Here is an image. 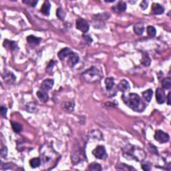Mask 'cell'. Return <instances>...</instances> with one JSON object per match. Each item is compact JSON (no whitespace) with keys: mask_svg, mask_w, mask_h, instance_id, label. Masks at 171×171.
Returning <instances> with one entry per match:
<instances>
[{"mask_svg":"<svg viewBox=\"0 0 171 171\" xmlns=\"http://www.w3.org/2000/svg\"><path fill=\"white\" fill-rule=\"evenodd\" d=\"M122 99L127 106L135 112H142L146 108L145 102L136 93H129L128 95L123 94Z\"/></svg>","mask_w":171,"mask_h":171,"instance_id":"1","label":"cell"},{"mask_svg":"<svg viewBox=\"0 0 171 171\" xmlns=\"http://www.w3.org/2000/svg\"><path fill=\"white\" fill-rule=\"evenodd\" d=\"M123 155L126 159L134 160L140 162L145 160L146 156V152L141 148L130 144L127 145L123 149Z\"/></svg>","mask_w":171,"mask_h":171,"instance_id":"2","label":"cell"},{"mask_svg":"<svg viewBox=\"0 0 171 171\" xmlns=\"http://www.w3.org/2000/svg\"><path fill=\"white\" fill-rule=\"evenodd\" d=\"M82 77L86 82L90 84H94L100 81L103 77L102 73L96 66H92L89 69L86 70L81 74Z\"/></svg>","mask_w":171,"mask_h":171,"instance_id":"3","label":"cell"},{"mask_svg":"<svg viewBox=\"0 0 171 171\" xmlns=\"http://www.w3.org/2000/svg\"><path fill=\"white\" fill-rule=\"evenodd\" d=\"M92 155L96 158H98V159L100 160L106 159L107 157L106 148L102 145L98 146L96 148H94V150L92 151Z\"/></svg>","mask_w":171,"mask_h":171,"instance_id":"4","label":"cell"},{"mask_svg":"<svg viewBox=\"0 0 171 171\" xmlns=\"http://www.w3.org/2000/svg\"><path fill=\"white\" fill-rule=\"evenodd\" d=\"M76 26V28L78 30L81 31L84 33H87L90 29V25L88 22L82 18H78L77 19Z\"/></svg>","mask_w":171,"mask_h":171,"instance_id":"5","label":"cell"},{"mask_svg":"<svg viewBox=\"0 0 171 171\" xmlns=\"http://www.w3.org/2000/svg\"><path fill=\"white\" fill-rule=\"evenodd\" d=\"M154 137H155V139L156 141L161 144L167 142L170 138V136L167 133L160 130H157L156 131Z\"/></svg>","mask_w":171,"mask_h":171,"instance_id":"6","label":"cell"},{"mask_svg":"<svg viewBox=\"0 0 171 171\" xmlns=\"http://www.w3.org/2000/svg\"><path fill=\"white\" fill-rule=\"evenodd\" d=\"M156 102H157L158 104H162L165 103L166 101V95L163 89L160 88L156 89Z\"/></svg>","mask_w":171,"mask_h":171,"instance_id":"7","label":"cell"},{"mask_svg":"<svg viewBox=\"0 0 171 171\" xmlns=\"http://www.w3.org/2000/svg\"><path fill=\"white\" fill-rule=\"evenodd\" d=\"M53 84H54V82H53L52 79H46L41 82L40 86V90L45 92H48V90L52 88Z\"/></svg>","mask_w":171,"mask_h":171,"instance_id":"8","label":"cell"},{"mask_svg":"<svg viewBox=\"0 0 171 171\" xmlns=\"http://www.w3.org/2000/svg\"><path fill=\"white\" fill-rule=\"evenodd\" d=\"M79 60H80L79 56H78L76 53L72 52L69 56V57H68V64L70 67L73 68L77 64L78 62H79Z\"/></svg>","mask_w":171,"mask_h":171,"instance_id":"9","label":"cell"},{"mask_svg":"<svg viewBox=\"0 0 171 171\" xmlns=\"http://www.w3.org/2000/svg\"><path fill=\"white\" fill-rule=\"evenodd\" d=\"M3 79L5 82L8 84H13L16 80V77L13 73L11 72H6L3 75Z\"/></svg>","mask_w":171,"mask_h":171,"instance_id":"10","label":"cell"},{"mask_svg":"<svg viewBox=\"0 0 171 171\" xmlns=\"http://www.w3.org/2000/svg\"><path fill=\"white\" fill-rule=\"evenodd\" d=\"M114 12L117 14H120L125 11L126 9V4L123 1H119L116 6L112 8Z\"/></svg>","mask_w":171,"mask_h":171,"instance_id":"11","label":"cell"},{"mask_svg":"<svg viewBox=\"0 0 171 171\" xmlns=\"http://www.w3.org/2000/svg\"><path fill=\"white\" fill-rule=\"evenodd\" d=\"M73 52L71 50V49L69 48H62V50L59 51V52L58 53V57L59 58V59L62 61L65 59L66 58L69 57V56Z\"/></svg>","mask_w":171,"mask_h":171,"instance_id":"12","label":"cell"},{"mask_svg":"<svg viewBox=\"0 0 171 171\" xmlns=\"http://www.w3.org/2000/svg\"><path fill=\"white\" fill-rule=\"evenodd\" d=\"M152 11L155 15H160L165 11V8L158 3H153L152 6Z\"/></svg>","mask_w":171,"mask_h":171,"instance_id":"13","label":"cell"},{"mask_svg":"<svg viewBox=\"0 0 171 171\" xmlns=\"http://www.w3.org/2000/svg\"><path fill=\"white\" fill-rule=\"evenodd\" d=\"M41 39L40 38L36 37L33 35H30L27 37V41H28V44H30L31 46H36L40 44Z\"/></svg>","mask_w":171,"mask_h":171,"instance_id":"14","label":"cell"},{"mask_svg":"<svg viewBox=\"0 0 171 171\" xmlns=\"http://www.w3.org/2000/svg\"><path fill=\"white\" fill-rule=\"evenodd\" d=\"M118 89L124 93L130 90V84L126 80H122L118 85Z\"/></svg>","mask_w":171,"mask_h":171,"instance_id":"15","label":"cell"},{"mask_svg":"<svg viewBox=\"0 0 171 171\" xmlns=\"http://www.w3.org/2000/svg\"><path fill=\"white\" fill-rule=\"evenodd\" d=\"M50 8H51V4L49 1H44V3L43 4L42 6H41V8L40 11L41 13H42L43 15H45L46 16H50Z\"/></svg>","mask_w":171,"mask_h":171,"instance_id":"16","label":"cell"},{"mask_svg":"<svg viewBox=\"0 0 171 171\" xmlns=\"http://www.w3.org/2000/svg\"><path fill=\"white\" fill-rule=\"evenodd\" d=\"M133 30L134 33H135L136 35L140 36L143 33L144 31H145V26H144L143 23L142 22H138L137 24H136L134 26Z\"/></svg>","mask_w":171,"mask_h":171,"instance_id":"17","label":"cell"},{"mask_svg":"<svg viewBox=\"0 0 171 171\" xmlns=\"http://www.w3.org/2000/svg\"><path fill=\"white\" fill-rule=\"evenodd\" d=\"M37 96L38 97V98L40 100L41 102H47L49 100V96L47 93V92L43 91V90H39L37 92Z\"/></svg>","mask_w":171,"mask_h":171,"instance_id":"18","label":"cell"},{"mask_svg":"<svg viewBox=\"0 0 171 171\" xmlns=\"http://www.w3.org/2000/svg\"><path fill=\"white\" fill-rule=\"evenodd\" d=\"M4 46L6 48H9V50L13 51L18 48V44L17 42L14 41H9L8 40H5L4 42Z\"/></svg>","mask_w":171,"mask_h":171,"instance_id":"19","label":"cell"},{"mask_svg":"<svg viewBox=\"0 0 171 171\" xmlns=\"http://www.w3.org/2000/svg\"><path fill=\"white\" fill-rule=\"evenodd\" d=\"M105 84H106V88L108 91H110L112 89H113L115 83H114V79L112 77H108L106 78L105 80Z\"/></svg>","mask_w":171,"mask_h":171,"instance_id":"20","label":"cell"},{"mask_svg":"<svg viewBox=\"0 0 171 171\" xmlns=\"http://www.w3.org/2000/svg\"><path fill=\"white\" fill-rule=\"evenodd\" d=\"M142 95L145 100L147 102H150L152 100V98L153 96V91L152 89H148L145 90V92H143L142 93Z\"/></svg>","mask_w":171,"mask_h":171,"instance_id":"21","label":"cell"},{"mask_svg":"<svg viewBox=\"0 0 171 171\" xmlns=\"http://www.w3.org/2000/svg\"><path fill=\"white\" fill-rule=\"evenodd\" d=\"M11 127L13 130L16 133H20L21 131L23 130V126L19 123H16V122H11Z\"/></svg>","mask_w":171,"mask_h":171,"instance_id":"22","label":"cell"},{"mask_svg":"<svg viewBox=\"0 0 171 171\" xmlns=\"http://www.w3.org/2000/svg\"><path fill=\"white\" fill-rule=\"evenodd\" d=\"M141 63H142V65L145 66H150L151 60L150 57H149L148 53H143L141 60Z\"/></svg>","mask_w":171,"mask_h":171,"instance_id":"23","label":"cell"},{"mask_svg":"<svg viewBox=\"0 0 171 171\" xmlns=\"http://www.w3.org/2000/svg\"><path fill=\"white\" fill-rule=\"evenodd\" d=\"M30 165L31 168H36L37 167H39L41 165V159L40 158L36 157L33 158L32 159L30 160Z\"/></svg>","mask_w":171,"mask_h":171,"instance_id":"24","label":"cell"},{"mask_svg":"<svg viewBox=\"0 0 171 171\" xmlns=\"http://www.w3.org/2000/svg\"><path fill=\"white\" fill-rule=\"evenodd\" d=\"M162 86L164 89L169 90L171 88V78H166L162 81Z\"/></svg>","mask_w":171,"mask_h":171,"instance_id":"25","label":"cell"},{"mask_svg":"<svg viewBox=\"0 0 171 171\" xmlns=\"http://www.w3.org/2000/svg\"><path fill=\"white\" fill-rule=\"evenodd\" d=\"M75 106V104L74 102H66L64 104L63 108L66 112H71L74 110V108Z\"/></svg>","mask_w":171,"mask_h":171,"instance_id":"26","label":"cell"},{"mask_svg":"<svg viewBox=\"0 0 171 171\" xmlns=\"http://www.w3.org/2000/svg\"><path fill=\"white\" fill-rule=\"evenodd\" d=\"M88 170L94 171H100L102 170V168L100 164L97 162H92L88 166Z\"/></svg>","mask_w":171,"mask_h":171,"instance_id":"27","label":"cell"},{"mask_svg":"<svg viewBox=\"0 0 171 171\" xmlns=\"http://www.w3.org/2000/svg\"><path fill=\"white\" fill-rule=\"evenodd\" d=\"M26 110L30 113H33L37 111V106L33 102H30L26 105Z\"/></svg>","mask_w":171,"mask_h":171,"instance_id":"28","label":"cell"},{"mask_svg":"<svg viewBox=\"0 0 171 171\" xmlns=\"http://www.w3.org/2000/svg\"><path fill=\"white\" fill-rule=\"evenodd\" d=\"M66 12L63 11V9L62 8H59L57 9L56 11V16H57L58 18L60 19V20H63L66 18Z\"/></svg>","mask_w":171,"mask_h":171,"instance_id":"29","label":"cell"},{"mask_svg":"<svg viewBox=\"0 0 171 171\" xmlns=\"http://www.w3.org/2000/svg\"><path fill=\"white\" fill-rule=\"evenodd\" d=\"M146 31H147L148 35L150 36V38H154L156 36V30L155 27H153L152 26H148L147 29H146Z\"/></svg>","mask_w":171,"mask_h":171,"instance_id":"30","label":"cell"},{"mask_svg":"<svg viewBox=\"0 0 171 171\" xmlns=\"http://www.w3.org/2000/svg\"><path fill=\"white\" fill-rule=\"evenodd\" d=\"M117 166H118V167H116V168H118V169H120V170H135V168H134L132 167L129 165H126V164H124V163H121Z\"/></svg>","mask_w":171,"mask_h":171,"instance_id":"31","label":"cell"},{"mask_svg":"<svg viewBox=\"0 0 171 171\" xmlns=\"http://www.w3.org/2000/svg\"><path fill=\"white\" fill-rule=\"evenodd\" d=\"M142 162V168L144 170H150L151 169V164L149 162H145V160H143Z\"/></svg>","mask_w":171,"mask_h":171,"instance_id":"32","label":"cell"},{"mask_svg":"<svg viewBox=\"0 0 171 171\" xmlns=\"http://www.w3.org/2000/svg\"><path fill=\"white\" fill-rule=\"evenodd\" d=\"M55 63H56L55 61L51 60L50 62V63H48L47 68H46V72H50V71H52V69H53V68L54 67Z\"/></svg>","mask_w":171,"mask_h":171,"instance_id":"33","label":"cell"},{"mask_svg":"<svg viewBox=\"0 0 171 171\" xmlns=\"http://www.w3.org/2000/svg\"><path fill=\"white\" fill-rule=\"evenodd\" d=\"M24 4H26L27 5H28V6H30L31 7H36V5L38 3V1H30V0H27V1H23Z\"/></svg>","mask_w":171,"mask_h":171,"instance_id":"34","label":"cell"},{"mask_svg":"<svg viewBox=\"0 0 171 171\" xmlns=\"http://www.w3.org/2000/svg\"><path fill=\"white\" fill-rule=\"evenodd\" d=\"M82 38H83V40H84V41H86V43H88V44H90V43L92 42V38L90 37V36L83 35Z\"/></svg>","mask_w":171,"mask_h":171,"instance_id":"35","label":"cell"},{"mask_svg":"<svg viewBox=\"0 0 171 171\" xmlns=\"http://www.w3.org/2000/svg\"><path fill=\"white\" fill-rule=\"evenodd\" d=\"M7 112H8V108H7L6 106H2L1 107V116L6 118V116H7Z\"/></svg>","mask_w":171,"mask_h":171,"instance_id":"36","label":"cell"},{"mask_svg":"<svg viewBox=\"0 0 171 171\" xmlns=\"http://www.w3.org/2000/svg\"><path fill=\"white\" fill-rule=\"evenodd\" d=\"M7 155H8V148L6 146H4L1 150V156L3 158H6Z\"/></svg>","mask_w":171,"mask_h":171,"instance_id":"37","label":"cell"},{"mask_svg":"<svg viewBox=\"0 0 171 171\" xmlns=\"http://www.w3.org/2000/svg\"><path fill=\"white\" fill-rule=\"evenodd\" d=\"M140 8L142 9H146V8H148V2L147 1H142L140 3Z\"/></svg>","mask_w":171,"mask_h":171,"instance_id":"38","label":"cell"},{"mask_svg":"<svg viewBox=\"0 0 171 171\" xmlns=\"http://www.w3.org/2000/svg\"><path fill=\"white\" fill-rule=\"evenodd\" d=\"M149 146H150V148H149V150L150 151V152H152L155 154H157L158 153V151H157V149H156V146H155L154 145H152V144H149Z\"/></svg>","mask_w":171,"mask_h":171,"instance_id":"39","label":"cell"},{"mask_svg":"<svg viewBox=\"0 0 171 171\" xmlns=\"http://www.w3.org/2000/svg\"><path fill=\"white\" fill-rule=\"evenodd\" d=\"M167 104L168 105H170L171 104V102H170V92H168V94L167 95Z\"/></svg>","mask_w":171,"mask_h":171,"instance_id":"40","label":"cell"}]
</instances>
